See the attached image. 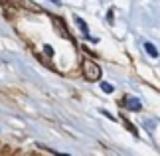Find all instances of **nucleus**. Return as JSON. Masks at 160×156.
<instances>
[{
  "label": "nucleus",
  "instance_id": "nucleus-1",
  "mask_svg": "<svg viewBox=\"0 0 160 156\" xmlns=\"http://www.w3.org/2000/svg\"><path fill=\"white\" fill-rule=\"evenodd\" d=\"M81 75H83V79H87V81H99L101 75H103L101 65L97 63L95 59L83 58L81 59Z\"/></svg>",
  "mask_w": 160,
  "mask_h": 156
},
{
  "label": "nucleus",
  "instance_id": "nucleus-2",
  "mask_svg": "<svg viewBox=\"0 0 160 156\" xmlns=\"http://www.w3.org/2000/svg\"><path fill=\"white\" fill-rule=\"evenodd\" d=\"M125 107L128 111H134V113H137V111L142 109V103H140L137 97H125Z\"/></svg>",
  "mask_w": 160,
  "mask_h": 156
},
{
  "label": "nucleus",
  "instance_id": "nucleus-3",
  "mask_svg": "<svg viewBox=\"0 0 160 156\" xmlns=\"http://www.w3.org/2000/svg\"><path fill=\"white\" fill-rule=\"evenodd\" d=\"M50 16H52V22H53V26L58 28V32H59L61 36H67V38H69V34H67V28H65V22H63V20H59V18L55 16V14H50Z\"/></svg>",
  "mask_w": 160,
  "mask_h": 156
},
{
  "label": "nucleus",
  "instance_id": "nucleus-4",
  "mask_svg": "<svg viewBox=\"0 0 160 156\" xmlns=\"http://www.w3.org/2000/svg\"><path fill=\"white\" fill-rule=\"evenodd\" d=\"M75 24H77L79 28H81V34L85 36V38H91V36H89V28H87V24H85V22H83L81 18H79V16L75 18Z\"/></svg>",
  "mask_w": 160,
  "mask_h": 156
},
{
  "label": "nucleus",
  "instance_id": "nucleus-5",
  "mask_svg": "<svg viewBox=\"0 0 160 156\" xmlns=\"http://www.w3.org/2000/svg\"><path fill=\"white\" fill-rule=\"evenodd\" d=\"M144 49H146V53H148L150 58H158V49L152 46L150 42H146V43H144Z\"/></svg>",
  "mask_w": 160,
  "mask_h": 156
},
{
  "label": "nucleus",
  "instance_id": "nucleus-6",
  "mask_svg": "<svg viewBox=\"0 0 160 156\" xmlns=\"http://www.w3.org/2000/svg\"><path fill=\"white\" fill-rule=\"evenodd\" d=\"M12 154H14L12 146H2V150H0V156H12Z\"/></svg>",
  "mask_w": 160,
  "mask_h": 156
},
{
  "label": "nucleus",
  "instance_id": "nucleus-7",
  "mask_svg": "<svg viewBox=\"0 0 160 156\" xmlns=\"http://www.w3.org/2000/svg\"><path fill=\"white\" fill-rule=\"evenodd\" d=\"M101 89L105 91V93H113V91H115V87L111 85V83H101Z\"/></svg>",
  "mask_w": 160,
  "mask_h": 156
},
{
  "label": "nucleus",
  "instance_id": "nucleus-8",
  "mask_svg": "<svg viewBox=\"0 0 160 156\" xmlns=\"http://www.w3.org/2000/svg\"><path fill=\"white\" fill-rule=\"evenodd\" d=\"M122 118H125V117H122ZM125 124H127V128H128V130H131V133H132V134H137V130H134V127H132V124H131V123H128V121H127V118H125Z\"/></svg>",
  "mask_w": 160,
  "mask_h": 156
},
{
  "label": "nucleus",
  "instance_id": "nucleus-9",
  "mask_svg": "<svg viewBox=\"0 0 160 156\" xmlns=\"http://www.w3.org/2000/svg\"><path fill=\"white\" fill-rule=\"evenodd\" d=\"M44 52H46L48 55H50V58L53 55V49H52V46H44Z\"/></svg>",
  "mask_w": 160,
  "mask_h": 156
}]
</instances>
